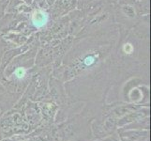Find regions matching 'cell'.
I'll list each match as a JSON object with an SVG mask.
<instances>
[{"label":"cell","instance_id":"cell-1","mask_svg":"<svg viewBox=\"0 0 151 141\" xmlns=\"http://www.w3.org/2000/svg\"><path fill=\"white\" fill-rule=\"evenodd\" d=\"M70 19L66 15L56 20H53L50 25L41 31H39V40L40 45L50 43L52 40H61L69 36Z\"/></svg>","mask_w":151,"mask_h":141},{"label":"cell","instance_id":"cell-2","mask_svg":"<svg viewBox=\"0 0 151 141\" xmlns=\"http://www.w3.org/2000/svg\"><path fill=\"white\" fill-rule=\"evenodd\" d=\"M77 8V0H55L48 9L52 20H56L66 16Z\"/></svg>","mask_w":151,"mask_h":141},{"label":"cell","instance_id":"cell-3","mask_svg":"<svg viewBox=\"0 0 151 141\" xmlns=\"http://www.w3.org/2000/svg\"><path fill=\"white\" fill-rule=\"evenodd\" d=\"M28 20L33 27L37 30V32L47 28L53 21L50 17L48 10H42L36 8H33V10L30 12Z\"/></svg>","mask_w":151,"mask_h":141},{"label":"cell","instance_id":"cell-4","mask_svg":"<svg viewBox=\"0 0 151 141\" xmlns=\"http://www.w3.org/2000/svg\"><path fill=\"white\" fill-rule=\"evenodd\" d=\"M31 6L33 8L40 9L42 10H48V9L50 8L47 2H46V0H33V3Z\"/></svg>","mask_w":151,"mask_h":141},{"label":"cell","instance_id":"cell-5","mask_svg":"<svg viewBox=\"0 0 151 141\" xmlns=\"http://www.w3.org/2000/svg\"><path fill=\"white\" fill-rule=\"evenodd\" d=\"M9 2V0H0V17H2L6 12Z\"/></svg>","mask_w":151,"mask_h":141},{"label":"cell","instance_id":"cell-6","mask_svg":"<svg viewBox=\"0 0 151 141\" xmlns=\"http://www.w3.org/2000/svg\"><path fill=\"white\" fill-rule=\"evenodd\" d=\"M22 2L25 5H27V6H31L33 3V0H22Z\"/></svg>","mask_w":151,"mask_h":141},{"label":"cell","instance_id":"cell-7","mask_svg":"<svg viewBox=\"0 0 151 141\" xmlns=\"http://www.w3.org/2000/svg\"><path fill=\"white\" fill-rule=\"evenodd\" d=\"M55 0H46V2H47V4L49 5V7H51L52 5H53L55 3Z\"/></svg>","mask_w":151,"mask_h":141},{"label":"cell","instance_id":"cell-8","mask_svg":"<svg viewBox=\"0 0 151 141\" xmlns=\"http://www.w3.org/2000/svg\"><path fill=\"white\" fill-rule=\"evenodd\" d=\"M77 1H80V0H77Z\"/></svg>","mask_w":151,"mask_h":141}]
</instances>
